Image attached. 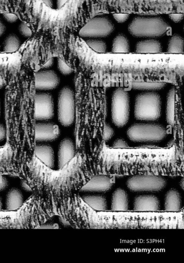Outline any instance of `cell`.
Masks as SVG:
<instances>
[{
    "label": "cell",
    "mask_w": 184,
    "mask_h": 263,
    "mask_svg": "<svg viewBox=\"0 0 184 263\" xmlns=\"http://www.w3.org/2000/svg\"><path fill=\"white\" fill-rule=\"evenodd\" d=\"M35 71L29 61L21 60L4 79V125L11 154V175L21 178L34 158L36 144Z\"/></svg>",
    "instance_id": "cell-1"
},
{
    "label": "cell",
    "mask_w": 184,
    "mask_h": 263,
    "mask_svg": "<svg viewBox=\"0 0 184 263\" xmlns=\"http://www.w3.org/2000/svg\"><path fill=\"white\" fill-rule=\"evenodd\" d=\"M169 29L168 22L160 16H137L128 26L133 36L154 39L165 35Z\"/></svg>",
    "instance_id": "cell-2"
},
{
    "label": "cell",
    "mask_w": 184,
    "mask_h": 263,
    "mask_svg": "<svg viewBox=\"0 0 184 263\" xmlns=\"http://www.w3.org/2000/svg\"><path fill=\"white\" fill-rule=\"evenodd\" d=\"M161 114L160 96L154 91L138 94L135 100L134 116L138 120L156 121Z\"/></svg>",
    "instance_id": "cell-3"
},
{
    "label": "cell",
    "mask_w": 184,
    "mask_h": 263,
    "mask_svg": "<svg viewBox=\"0 0 184 263\" xmlns=\"http://www.w3.org/2000/svg\"><path fill=\"white\" fill-rule=\"evenodd\" d=\"M167 134V130L163 126L155 123H135L127 131L130 140L140 142H158L163 140Z\"/></svg>",
    "instance_id": "cell-4"
},
{
    "label": "cell",
    "mask_w": 184,
    "mask_h": 263,
    "mask_svg": "<svg viewBox=\"0 0 184 263\" xmlns=\"http://www.w3.org/2000/svg\"><path fill=\"white\" fill-rule=\"evenodd\" d=\"M59 123L64 127L71 126L76 115V99L74 90L69 86H64L59 91L57 105Z\"/></svg>",
    "instance_id": "cell-5"
},
{
    "label": "cell",
    "mask_w": 184,
    "mask_h": 263,
    "mask_svg": "<svg viewBox=\"0 0 184 263\" xmlns=\"http://www.w3.org/2000/svg\"><path fill=\"white\" fill-rule=\"evenodd\" d=\"M130 116V97L123 88H117L113 92L111 102V117L113 124L122 127L128 123Z\"/></svg>",
    "instance_id": "cell-6"
},
{
    "label": "cell",
    "mask_w": 184,
    "mask_h": 263,
    "mask_svg": "<svg viewBox=\"0 0 184 263\" xmlns=\"http://www.w3.org/2000/svg\"><path fill=\"white\" fill-rule=\"evenodd\" d=\"M114 30V24L110 18L98 16L89 20L80 30L79 35L82 37H105L112 34Z\"/></svg>",
    "instance_id": "cell-7"
},
{
    "label": "cell",
    "mask_w": 184,
    "mask_h": 263,
    "mask_svg": "<svg viewBox=\"0 0 184 263\" xmlns=\"http://www.w3.org/2000/svg\"><path fill=\"white\" fill-rule=\"evenodd\" d=\"M167 184L166 180L160 176L150 175H138L129 178L127 185L134 192H155L162 190Z\"/></svg>",
    "instance_id": "cell-8"
},
{
    "label": "cell",
    "mask_w": 184,
    "mask_h": 263,
    "mask_svg": "<svg viewBox=\"0 0 184 263\" xmlns=\"http://www.w3.org/2000/svg\"><path fill=\"white\" fill-rule=\"evenodd\" d=\"M54 102L52 95L47 92H37L34 97V113L36 121H48L54 116Z\"/></svg>",
    "instance_id": "cell-9"
},
{
    "label": "cell",
    "mask_w": 184,
    "mask_h": 263,
    "mask_svg": "<svg viewBox=\"0 0 184 263\" xmlns=\"http://www.w3.org/2000/svg\"><path fill=\"white\" fill-rule=\"evenodd\" d=\"M60 83L58 74L53 70L42 69L34 72V85L36 91L55 89Z\"/></svg>",
    "instance_id": "cell-10"
},
{
    "label": "cell",
    "mask_w": 184,
    "mask_h": 263,
    "mask_svg": "<svg viewBox=\"0 0 184 263\" xmlns=\"http://www.w3.org/2000/svg\"><path fill=\"white\" fill-rule=\"evenodd\" d=\"M60 134V128L56 123L49 121H36L35 127L36 143L55 141Z\"/></svg>",
    "instance_id": "cell-11"
},
{
    "label": "cell",
    "mask_w": 184,
    "mask_h": 263,
    "mask_svg": "<svg viewBox=\"0 0 184 263\" xmlns=\"http://www.w3.org/2000/svg\"><path fill=\"white\" fill-rule=\"evenodd\" d=\"M113 185L112 179L104 175H96L91 177L80 189L79 191L105 192Z\"/></svg>",
    "instance_id": "cell-12"
},
{
    "label": "cell",
    "mask_w": 184,
    "mask_h": 263,
    "mask_svg": "<svg viewBox=\"0 0 184 263\" xmlns=\"http://www.w3.org/2000/svg\"><path fill=\"white\" fill-rule=\"evenodd\" d=\"M76 155V145L70 138H64L58 149V166L60 168L74 158Z\"/></svg>",
    "instance_id": "cell-13"
},
{
    "label": "cell",
    "mask_w": 184,
    "mask_h": 263,
    "mask_svg": "<svg viewBox=\"0 0 184 263\" xmlns=\"http://www.w3.org/2000/svg\"><path fill=\"white\" fill-rule=\"evenodd\" d=\"M34 157L46 166L53 168L54 163V153L52 147L47 143H36Z\"/></svg>",
    "instance_id": "cell-14"
},
{
    "label": "cell",
    "mask_w": 184,
    "mask_h": 263,
    "mask_svg": "<svg viewBox=\"0 0 184 263\" xmlns=\"http://www.w3.org/2000/svg\"><path fill=\"white\" fill-rule=\"evenodd\" d=\"M160 203L157 197L153 195H142L134 201V210L139 211H155L159 209Z\"/></svg>",
    "instance_id": "cell-15"
},
{
    "label": "cell",
    "mask_w": 184,
    "mask_h": 263,
    "mask_svg": "<svg viewBox=\"0 0 184 263\" xmlns=\"http://www.w3.org/2000/svg\"><path fill=\"white\" fill-rule=\"evenodd\" d=\"M162 51L160 42L154 39H148L137 43L135 52L139 53H157Z\"/></svg>",
    "instance_id": "cell-16"
},
{
    "label": "cell",
    "mask_w": 184,
    "mask_h": 263,
    "mask_svg": "<svg viewBox=\"0 0 184 263\" xmlns=\"http://www.w3.org/2000/svg\"><path fill=\"white\" fill-rule=\"evenodd\" d=\"M21 191L17 188H12L7 193L6 198V210L14 211L20 208L24 203Z\"/></svg>",
    "instance_id": "cell-17"
},
{
    "label": "cell",
    "mask_w": 184,
    "mask_h": 263,
    "mask_svg": "<svg viewBox=\"0 0 184 263\" xmlns=\"http://www.w3.org/2000/svg\"><path fill=\"white\" fill-rule=\"evenodd\" d=\"M129 208V198L123 189H117L113 193L111 210L113 211H127Z\"/></svg>",
    "instance_id": "cell-18"
},
{
    "label": "cell",
    "mask_w": 184,
    "mask_h": 263,
    "mask_svg": "<svg viewBox=\"0 0 184 263\" xmlns=\"http://www.w3.org/2000/svg\"><path fill=\"white\" fill-rule=\"evenodd\" d=\"M181 208V198L179 192L174 189L169 190L165 196V209L167 211L176 212Z\"/></svg>",
    "instance_id": "cell-19"
},
{
    "label": "cell",
    "mask_w": 184,
    "mask_h": 263,
    "mask_svg": "<svg viewBox=\"0 0 184 263\" xmlns=\"http://www.w3.org/2000/svg\"><path fill=\"white\" fill-rule=\"evenodd\" d=\"M11 152L7 143L0 145V174L11 175Z\"/></svg>",
    "instance_id": "cell-20"
},
{
    "label": "cell",
    "mask_w": 184,
    "mask_h": 263,
    "mask_svg": "<svg viewBox=\"0 0 184 263\" xmlns=\"http://www.w3.org/2000/svg\"><path fill=\"white\" fill-rule=\"evenodd\" d=\"M81 199L90 208L98 211H105L107 208L106 198L100 195H88L81 197Z\"/></svg>",
    "instance_id": "cell-21"
},
{
    "label": "cell",
    "mask_w": 184,
    "mask_h": 263,
    "mask_svg": "<svg viewBox=\"0 0 184 263\" xmlns=\"http://www.w3.org/2000/svg\"><path fill=\"white\" fill-rule=\"evenodd\" d=\"M21 46L19 37L15 34L11 33L5 39L3 43V52L13 53L18 51Z\"/></svg>",
    "instance_id": "cell-22"
},
{
    "label": "cell",
    "mask_w": 184,
    "mask_h": 263,
    "mask_svg": "<svg viewBox=\"0 0 184 263\" xmlns=\"http://www.w3.org/2000/svg\"><path fill=\"white\" fill-rule=\"evenodd\" d=\"M130 51V43L124 34H117L113 39L112 52L114 53H128Z\"/></svg>",
    "instance_id": "cell-23"
},
{
    "label": "cell",
    "mask_w": 184,
    "mask_h": 263,
    "mask_svg": "<svg viewBox=\"0 0 184 263\" xmlns=\"http://www.w3.org/2000/svg\"><path fill=\"white\" fill-rule=\"evenodd\" d=\"M175 88H172L168 92L167 98L166 120L167 123L173 125L175 118Z\"/></svg>",
    "instance_id": "cell-24"
},
{
    "label": "cell",
    "mask_w": 184,
    "mask_h": 263,
    "mask_svg": "<svg viewBox=\"0 0 184 263\" xmlns=\"http://www.w3.org/2000/svg\"><path fill=\"white\" fill-rule=\"evenodd\" d=\"M183 38L179 34H174L168 41L167 52L171 53H183Z\"/></svg>",
    "instance_id": "cell-25"
},
{
    "label": "cell",
    "mask_w": 184,
    "mask_h": 263,
    "mask_svg": "<svg viewBox=\"0 0 184 263\" xmlns=\"http://www.w3.org/2000/svg\"><path fill=\"white\" fill-rule=\"evenodd\" d=\"M21 59H15L9 57L0 56V81L4 80L8 72L13 68Z\"/></svg>",
    "instance_id": "cell-26"
},
{
    "label": "cell",
    "mask_w": 184,
    "mask_h": 263,
    "mask_svg": "<svg viewBox=\"0 0 184 263\" xmlns=\"http://www.w3.org/2000/svg\"><path fill=\"white\" fill-rule=\"evenodd\" d=\"M166 85V83L162 82H134L131 83V88L134 89L155 90L162 89Z\"/></svg>",
    "instance_id": "cell-27"
},
{
    "label": "cell",
    "mask_w": 184,
    "mask_h": 263,
    "mask_svg": "<svg viewBox=\"0 0 184 263\" xmlns=\"http://www.w3.org/2000/svg\"><path fill=\"white\" fill-rule=\"evenodd\" d=\"M87 45L94 51L99 53H105L107 51L106 43L96 38H90L85 41Z\"/></svg>",
    "instance_id": "cell-28"
},
{
    "label": "cell",
    "mask_w": 184,
    "mask_h": 263,
    "mask_svg": "<svg viewBox=\"0 0 184 263\" xmlns=\"http://www.w3.org/2000/svg\"><path fill=\"white\" fill-rule=\"evenodd\" d=\"M57 67L59 72L65 76L69 75L74 72L73 67L60 58H57Z\"/></svg>",
    "instance_id": "cell-29"
},
{
    "label": "cell",
    "mask_w": 184,
    "mask_h": 263,
    "mask_svg": "<svg viewBox=\"0 0 184 263\" xmlns=\"http://www.w3.org/2000/svg\"><path fill=\"white\" fill-rule=\"evenodd\" d=\"M113 128L108 123L105 124L103 130V139L104 141H108L114 135Z\"/></svg>",
    "instance_id": "cell-30"
},
{
    "label": "cell",
    "mask_w": 184,
    "mask_h": 263,
    "mask_svg": "<svg viewBox=\"0 0 184 263\" xmlns=\"http://www.w3.org/2000/svg\"><path fill=\"white\" fill-rule=\"evenodd\" d=\"M18 31L25 37H29L32 35L31 31L24 22H22L19 25Z\"/></svg>",
    "instance_id": "cell-31"
},
{
    "label": "cell",
    "mask_w": 184,
    "mask_h": 263,
    "mask_svg": "<svg viewBox=\"0 0 184 263\" xmlns=\"http://www.w3.org/2000/svg\"><path fill=\"white\" fill-rule=\"evenodd\" d=\"M113 147L115 148H127L128 147V145L124 139L118 138L113 142Z\"/></svg>",
    "instance_id": "cell-32"
},
{
    "label": "cell",
    "mask_w": 184,
    "mask_h": 263,
    "mask_svg": "<svg viewBox=\"0 0 184 263\" xmlns=\"http://www.w3.org/2000/svg\"><path fill=\"white\" fill-rule=\"evenodd\" d=\"M129 15L127 14H114L113 17L118 23H124L129 18Z\"/></svg>",
    "instance_id": "cell-33"
},
{
    "label": "cell",
    "mask_w": 184,
    "mask_h": 263,
    "mask_svg": "<svg viewBox=\"0 0 184 263\" xmlns=\"http://www.w3.org/2000/svg\"><path fill=\"white\" fill-rule=\"evenodd\" d=\"M8 185V181L5 175L0 174V191L5 190Z\"/></svg>",
    "instance_id": "cell-34"
},
{
    "label": "cell",
    "mask_w": 184,
    "mask_h": 263,
    "mask_svg": "<svg viewBox=\"0 0 184 263\" xmlns=\"http://www.w3.org/2000/svg\"><path fill=\"white\" fill-rule=\"evenodd\" d=\"M4 18L9 23H14L17 20V16L12 13H4L3 14Z\"/></svg>",
    "instance_id": "cell-35"
},
{
    "label": "cell",
    "mask_w": 184,
    "mask_h": 263,
    "mask_svg": "<svg viewBox=\"0 0 184 263\" xmlns=\"http://www.w3.org/2000/svg\"><path fill=\"white\" fill-rule=\"evenodd\" d=\"M6 141V131L5 125L0 123V142Z\"/></svg>",
    "instance_id": "cell-36"
},
{
    "label": "cell",
    "mask_w": 184,
    "mask_h": 263,
    "mask_svg": "<svg viewBox=\"0 0 184 263\" xmlns=\"http://www.w3.org/2000/svg\"><path fill=\"white\" fill-rule=\"evenodd\" d=\"M169 17L175 23H179L183 19V15L182 14H171Z\"/></svg>",
    "instance_id": "cell-37"
},
{
    "label": "cell",
    "mask_w": 184,
    "mask_h": 263,
    "mask_svg": "<svg viewBox=\"0 0 184 263\" xmlns=\"http://www.w3.org/2000/svg\"><path fill=\"white\" fill-rule=\"evenodd\" d=\"M58 226L56 223H46V222L40 225L37 229H57Z\"/></svg>",
    "instance_id": "cell-38"
},
{
    "label": "cell",
    "mask_w": 184,
    "mask_h": 263,
    "mask_svg": "<svg viewBox=\"0 0 184 263\" xmlns=\"http://www.w3.org/2000/svg\"><path fill=\"white\" fill-rule=\"evenodd\" d=\"M54 63V58H51L49 59L43 66L42 69H49L53 65Z\"/></svg>",
    "instance_id": "cell-39"
},
{
    "label": "cell",
    "mask_w": 184,
    "mask_h": 263,
    "mask_svg": "<svg viewBox=\"0 0 184 263\" xmlns=\"http://www.w3.org/2000/svg\"><path fill=\"white\" fill-rule=\"evenodd\" d=\"M69 0H57V7L58 9L62 8Z\"/></svg>",
    "instance_id": "cell-40"
},
{
    "label": "cell",
    "mask_w": 184,
    "mask_h": 263,
    "mask_svg": "<svg viewBox=\"0 0 184 263\" xmlns=\"http://www.w3.org/2000/svg\"><path fill=\"white\" fill-rule=\"evenodd\" d=\"M6 30V27L3 22V21L0 19V36H2Z\"/></svg>",
    "instance_id": "cell-41"
},
{
    "label": "cell",
    "mask_w": 184,
    "mask_h": 263,
    "mask_svg": "<svg viewBox=\"0 0 184 263\" xmlns=\"http://www.w3.org/2000/svg\"><path fill=\"white\" fill-rule=\"evenodd\" d=\"M46 6L49 7H52V0H41Z\"/></svg>",
    "instance_id": "cell-42"
},
{
    "label": "cell",
    "mask_w": 184,
    "mask_h": 263,
    "mask_svg": "<svg viewBox=\"0 0 184 263\" xmlns=\"http://www.w3.org/2000/svg\"><path fill=\"white\" fill-rule=\"evenodd\" d=\"M5 86V80L0 81V89L4 88Z\"/></svg>",
    "instance_id": "cell-43"
},
{
    "label": "cell",
    "mask_w": 184,
    "mask_h": 263,
    "mask_svg": "<svg viewBox=\"0 0 184 263\" xmlns=\"http://www.w3.org/2000/svg\"><path fill=\"white\" fill-rule=\"evenodd\" d=\"M2 198L0 197V211L2 210Z\"/></svg>",
    "instance_id": "cell-44"
},
{
    "label": "cell",
    "mask_w": 184,
    "mask_h": 263,
    "mask_svg": "<svg viewBox=\"0 0 184 263\" xmlns=\"http://www.w3.org/2000/svg\"><path fill=\"white\" fill-rule=\"evenodd\" d=\"M1 99H0V116L1 115Z\"/></svg>",
    "instance_id": "cell-45"
}]
</instances>
